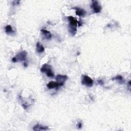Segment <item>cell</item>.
<instances>
[{
    "instance_id": "obj_1",
    "label": "cell",
    "mask_w": 131,
    "mask_h": 131,
    "mask_svg": "<svg viewBox=\"0 0 131 131\" xmlns=\"http://www.w3.org/2000/svg\"><path fill=\"white\" fill-rule=\"evenodd\" d=\"M68 20L69 21V32L72 36H74L77 32L76 27L78 25L77 20L72 16H69L68 17Z\"/></svg>"
},
{
    "instance_id": "obj_2",
    "label": "cell",
    "mask_w": 131,
    "mask_h": 131,
    "mask_svg": "<svg viewBox=\"0 0 131 131\" xmlns=\"http://www.w3.org/2000/svg\"><path fill=\"white\" fill-rule=\"evenodd\" d=\"M40 71L42 73H46V75L48 77H53L54 76L51 66L47 64H45L42 65L40 68Z\"/></svg>"
},
{
    "instance_id": "obj_3",
    "label": "cell",
    "mask_w": 131,
    "mask_h": 131,
    "mask_svg": "<svg viewBox=\"0 0 131 131\" xmlns=\"http://www.w3.org/2000/svg\"><path fill=\"white\" fill-rule=\"evenodd\" d=\"M27 56V52L26 51H23L20 52L19 54L14 56L11 61L13 63H17L20 62H25L26 60V57Z\"/></svg>"
},
{
    "instance_id": "obj_4",
    "label": "cell",
    "mask_w": 131,
    "mask_h": 131,
    "mask_svg": "<svg viewBox=\"0 0 131 131\" xmlns=\"http://www.w3.org/2000/svg\"><path fill=\"white\" fill-rule=\"evenodd\" d=\"M81 83L86 86L92 87L93 85L94 82L93 79L89 76L85 75H83L81 78Z\"/></svg>"
},
{
    "instance_id": "obj_5",
    "label": "cell",
    "mask_w": 131,
    "mask_h": 131,
    "mask_svg": "<svg viewBox=\"0 0 131 131\" xmlns=\"http://www.w3.org/2000/svg\"><path fill=\"white\" fill-rule=\"evenodd\" d=\"M91 7L92 9L93 13H98L100 12L102 10V6L97 1H92Z\"/></svg>"
},
{
    "instance_id": "obj_6",
    "label": "cell",
    "mask_w": 131,
    "mask_h": 131,
    "mask_svg": "<svg viewBox=\"0 0 131 131\" xmlns=\"http://www.w3.org/2000/svg\"><path fill=\"white\" fill-rule=\"evenodd\" d=\"M68 77L67 75H61V74H59L56 76V82L60 84V86H63L65 82L67 80Z\"/></svg>"
},
{
    "instance_id": "obj_7",
    "label": "cell",
    "mask_w": 131,
    "mask_h": 131,
    "mask_svg": "<svg viewBox=\"0 0 131 131\" xmlns=\"http://www.w3.org/2000/svg\"><path fill=\"white\" fill-rule=\"evenodd\" d=\"M73 9L76 10L75 13L76 16H78L80 17H84L86 14V12L83 9L79 7H74Z\"/></svg>"
},
{
    "instance_id": "obj_8",
    "label": "cell",
    "mask_w": 131,
    "mask_h": 131,
    "mask_svg": "<svg viewBox=\"0 0 131 131\" xmlns=\"http://www.w3.org/2000/svg\"><path fill=\"white\" fill-rule=\"evenodd\" d=\"M49 128L47 126H43L42 125H40L39 124H37L35 125L33 127V130H49Z\"/></svg>"
},
{
    "instance_id": "obj_9",
    "label": "cell",
    "mask_w": 131,
    "mask_h": 131,
    "mask_svg": "<svg viewBox=\"0 0 131 131\" xmlns=\"http://www.w3.org/2000/svg\"><path fill=\"white\" fill-rule=\"evenodd\" d=\"M43 36L47 40H51L52 38V34L51 32L45 29H41L40 30Z\"/></svg>"
},
{
    "instance_id": "obj_10",
    "label": "cell",
    "mask_w": 131,
    "mask_h": 131,
    "mask_svg": "<svg viewBox=\"0 0 131 131\" xmlns=\"http://www.w3.org/2000/svg\"><path fill=\"white\" fill-rule=\"evenodd\" d=\"M47 86L49 89H53L57 88L59 87H60V85L56 81L55 82V81H51L47 84Z\"/></svg>"
},
{
    "instance_id": "obj_11",
    "label": "cell",
    "mask_w": 131,
    "mask_h": 131,
    "mask_svg": "<svg viewBox=\"0 0 131 131\" xmlns=\"http://www.w3.org/2000/svg\"><path fill=\"white\" fill-rule=\"evenodd\" d=\"M36 51L38 53H41L45 51V48L39 42H37L36 45Z\"/></svg>"
},
{
    "instance_id": "obj_12",
    "label": "cell",
    "mask_w": 131,
    "mask_h": 131,
    "mask_svg": "<svg viewBox=\"0 0 131 131\" xmlns=\"http://www.w3.org/2000/svg\"><path fill=\"white\" fill-rule=\"evenodd\" d=\"M112 80H117V81H118L119 82V83H120V84H123V83H124V82H125V80L124 79L123 77L121 75H118L115 76V77H114V78L112 79Z\"/></svg>"
},
{
    "instance_id": "obj_13",
    "label": "cell",
    "mask_w": 131,
    "mask_h": 131,
    "mask_svg": "<svg viewBox=\"0 0 131 131\" xmlns=\"http://www.w3.org/2000/svg\"><path fill=\"white\" fill-rule=\"evenodd\" d=\"M5 31L7 34H12L14 32L12 27L10 25H7L5 28Z\"/></svg>"
},
{
    "instance_id": "obj_14",
    "label": "cell",
    "mask_w": 131,
    "mask_h": 131,
    "mask_svg": "<svg viewBox=\"0 0 131 131\" xmlns=\"http://www.w3.org/2000/svg\"><path fill=\"white\" fill-rule=\"evenodd\" d=\"M97 82L98 83V84H99L100 85H103L104 84V81H103L102 79H99V80H98L97 81Z\"/></svg>"
},
{
    "instance_id": "obj_15",
    "label": "cell",
    "mask_w": 131,
    "mask_h": 131,
    "mask_svg": "<svg viewBox=\"0 0 131 131\" xmlns=\"http://www.w3.org/2000/svg\"><path fill=\"white\" fill-rule=\"evenodd\" d=\"M82 123L81 122H79L78 123V124H77V127L78 128H81L82 127Z\"/></svg>"
},
{
    "instance_id": "obj_16",
    "label": "cell",
    "mask_w": 131,
    "mask_h": 131,
    "mask_svg": "<svg viewBox=\"0 0 131 131\" xmlns=\"http://www.w3.org/2000/svg\"><path fill=\"white\" fill-rule=\"evenodd\" d=\"M24 67H27L28 64H27V63L26 62H25V63H24Z\"/></svg>"
}]
</instances>
